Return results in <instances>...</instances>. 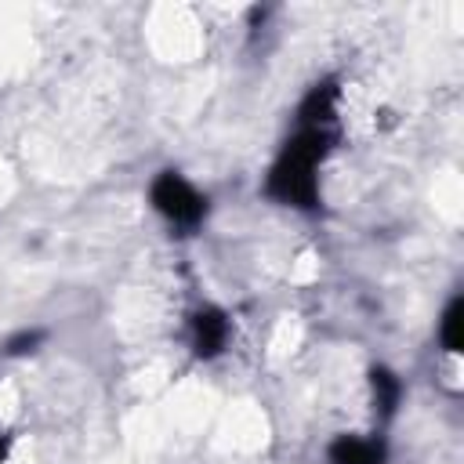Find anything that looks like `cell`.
<instances>
[{"mask_svg": "<svg viewBox=\"0 0 464 464\" xmlns=\"http://www.w3.org/2000/svg\"><path fill=\"white\" fill-rule=\"evenodd\" d=\"M337 141V87L315 83L297 109V127L283 141L265 178V196L312 210L319 203V167Z\"/></svg>", "mask_w": 464, "mask_h": 464, "instance_id": "1", "label": "cell"}, {"mask_svg": "<svg viewBox=\"0 0 464 464\" xmlns=\"http://www.w3.org/2000/svg\"><path fill=\"white\" fill-rule=\"evenodd\" d=\"M330 464H384L388 450L377 435H341L330 446Z\"/></svg>", "mask_w": 464, "mask_h": 464, "instance_id": "4", "label": "cell"}, {"mask_svg": "<svg viewBox=\"0 0 464 464\" xmlns=\"http://www.w3.org/2000/svg\"><path fill=\"white\" fill-rule=\"evenodd\" d=\"M442 344L446 352H460V297H453L442 312Z\"/></svg>", "mask_w": 464, "mask_h": 464, "instance_id": "5", "label": "cell"}, {"mask_svg": "<svg viewBox=\"0 0 464 464\" xmlns=\"http://www.w3.org/2000/svg\"><path fill=\"white\" fill-rule=\"evenodd\" d=\"M192 348H196V355H203V359H214L221 348H225V341H228V315L225 312H218V308H199L196 315H192Z\"/></svg>", "mask_w": 464, "mask_h": 464, "instance_id": "3", "label": "cell"}, {"mask_svg": "<svg viewBox=\"0 0 464 464\" xmlns=\"http://www.w3.org/2000/svg\"><path fill=\"white\" fill-rule=\"evenodd\" d=\"M149 199H152V210L178 232H192L207 218V196L192 181H185L178 170H163L149 185Z\"/></svg>", "mask_w": 464, "mask_h": 464, "instance_id": "2", "label": "cell"}, {"mask_svg": "<svg viewBox=\"0 0 464 464\" xmlns=\"http://www.w3.org/2000/svg\"><path fill=\"white\" fill-rule=\"evenodd\" d=\"M4 450H7V442H4V439H0V460H4Z\"/></svg>", "mask_w": 464, "mask_h": 464, "instance_id": "7", "label": "cell"}, {"mask_svg": "<svg viewBox=\"0 0 464 464\" xmlns=\"http://www.w3.org/2000/svg\"><path fill=\"white\" fill-rule=\"evenodd\" d=\"M373 395L381 402V413H392L395 402H399V381L392 373H384V370H373Z\"/></svg>", "mask_w": 464, "mask_h": 464, "instance_id": "6", "label": "cell"}]
</instances>
